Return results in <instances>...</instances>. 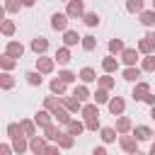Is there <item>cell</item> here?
<instances>
[{"instance_id": "6da1fadb", "label": "cell", "mask_w": 155, "mask_h": 155, "mask_svg": "<svg viewBox=\"0 0 155 155\" xmlns=\"http://www.w3.org/2000/svg\"><path fill=\"white\" fill-rule=\"evenodd\" d=\"M138 138L136 136H128V133H119V145L124 153H138Z\"/></svg>"}, {"instance_id": "7a4b0ae2", "label": "cell", "mask_w": 155, "mask_h": 155, "mask_svg": "<svg viewBox=\"0 0 155 155\" xmlns=\"http://www.w3.org/2000/svg\"><path fill=\"white\" fill-rule=\"evenodd\" d=\"M65 12H68L70 19H82V15H85V2H82V0H68V2H65Z\"/></svg>"}, {"instance_id": "3957f363", "label": "cell", "mask_w": 155, "mask_h": 155, "mask_svg": "<svg viewBox=\"0 0 155 155\" xmlns=\"http://www.w3.org/2000/svg\"><path fill=\"white\" fill-rule=\"evenodd\" d=\"M36 70L44 73V75H51V73L56 70V58H48L46 53H41V56L36 58Z\"/></svg>"}, {"instance_id": "277c9868", "label": "cell", "mask_w": 155, "mask_h": 155, "mask_svg": "<svg viewBox=\"0 0 155 155\" xmlns=\"http://www.w3.org/2000/svg\"><path fill=\"white\" fill-rule=\"evenodd\" d=\"M143 56H148V53H155V31H148L140 41H138V46H136Z\"/></svg>"}, {"instance_id": "5b68a950", "label": "cell", "mask_w": 155, "mask_h": 155, "mask_svg": "<svg viewBox=\"0 0 155 155\" xmlns=\"http://www.w3.org/2000/svg\"><path fill=\"white\" fill-rule=\"evenodd\" d=\"M61 102H63V107H65L70 114H78V111H82V104H85V102H80L75 94H63V97H61Z\"/></svg>"}, {"instance_id": "8992f818", "label": "cell", "mask_w": 155, "mask_h": 155, "mask_svg": "<svg viewBox=\"0 0 155 155\" xmlns=\"http://www.w3.org/2000/svg\"><path fill=\"white\" fill-rule=\"evenodd\" d=\"M68 12H56V15H51V29H56V31H65L68 29Z\"/></svg>"}, {"instance_id": "52a82bcc", "label": "cell", "mask_w": 155, "mask_h": 155, "mask_svg": "<svg viewBox=\"0 0 155 155\" xmlns=\"http://www.w3.org/2000/svg\"><path fill=\"white\" fill-rule=\"evenodd\" d=\"M53 119H56V116H53V111H48L46 107H44V109H39V111L34 114V121H36V126H39V128H46L48 124H53Z\"/></svg>"}, {"instance_id": "ba28073f", "label": "cell", "mask_w": 155, "mask_h": 155, "mask_svg": "<svg viewBox=\"0 0 155 155\" xmlns=\"http://www.w3.org/2000/svg\"><path fill=\"white\" fill-rule=\"evenodd\" d=\"M107 107H109L111 116H121V114L126 111V99H124V97H111V99L107 102Z\"/></svg>"}, {"instance_id": "9c48e42d", "label": "cell", "mask_w": 155, "mask_h": 155, "mask_svg": "<svg viewBox=\"0 0 155 155\" xmlns=\"http://www.w3.org/2000/svg\"><path fill=\"white\" fill-rule=\"evenodd\" d=\"M46 145H48V143H46L44 136H41V138H39V136H31V138H29V153H34V155H44V153H46Z\"/></svg>"}, {"instance_id": "30bf717a", "label": "cell", "mask_w": 155, "mask_h": 155, "mask_svg": "<svg viewBox=\"0 0 155 155\" xmlns=\"http://www.w3.org/2000/svg\"><path fill=\"white\" fill-rule=\"evenodd\" d=\"M140 75H143V68H138V65H126V68L121 70V78L128 80V82H138Z\"/></svg>"}, {"instance_id": "8fae6325", "label": "cell", "mask_w": 155, "mask_h": 155, "mask_svg": "<svg viewBox=\"0 0 155 155\" xmlns=\"http://www.w3.org/2000/svg\"><path fill=\"white\" fill-rule=\"evenodd\" d=\"M148 92H150V85H148L145 80H138L136 87H133V92H131V97H133V102H143Z\"/></svg>"}, {"instance_id": "7c38bea8", "label": "cell", "mask_w": 155, "mask_h": 155, "mask_svg": "<svg viewBox=\"0 0 155 155\" xmlns=\"http://www.w3.org/2000/svg\"><path fill=\"white\" fill-rule=\"evenodd\" d=\"M53 58H56V63H58V65H68V63L73 61V53H70V46H65V44H63V46H61V48L56 51V56H53Z\"/></svg>"}, {"instance_id": "4fadbf2b", "label": "cell", "mask_w": 155, "mask_h": 155, "mask_svg": "<svg viewBox=\"0 0 155 155\" xmlns=\"http://www.w3.org/2000/svg\"><path fill=\"white\" fill-rule=\"evenodd\" d=\"M31 51L36 53V56H41V53H46L48 51V39L46 36H36V39H31Z\"/></svg>"}, {"instance_id": "5bb4252c", "label": "cell", "mask_w": 155, "mask_h": 155, "mask_svg": "<svg viewBox=\"0 0 155 155\" xmlns=\"http://www.w3.org/2000/svg\"><path fill=\"white\" fill-rule=\"evenodd\" d=\"M5 53L15 56V58H22L24 56V44L22 41H7L5 44Z\"/></svg>"}, {"instance_id": "9a60e30c", "label": "cell", "mask_w": 155, "mask_h": 155, "mask_svg": "<svg viewBox=\"0 0 155 155\" xmlns=\"http://www.w3.org/2000/svg\"><path fill=\"white\" fill-rule=\"evenodd\" d=\"M138 56H140L138 48H124V51H121V61H124V65H136V63H138Z\"/></svg>"}, {"instance_id": "2e32d148", "label": "cell", "mask_w": 155, "mask_h": 155, "mask_svg": "<svg viewBox=\"0 0 155 155\" xmlns=\"http://www.w3.org/2000/svg\"><path fill=\"white\" fill-rule=\"evenodd\" d=\"M65 131H68V133H73V136H82V131H87V126H85V119H82V121H78V119H70V121L65 124Z\"/></svg>"}, {"instance_id": "e0dca14e", "label": "cell", "mask_w": 155, "mask_h": 155, "mask_svg": "<svg viewBox=\"0 0 155 155\" xmlns=\"http://www.w3.org/2000/svg\"><path fill=\"white\" fill-rule=\"evenodd\" d=\"M131 133H133L138 140H150V138L155 136V133H153V128H150V126H145V124H140V126H133V131H131Z\"/></svg>"}, {"instance_id": "ac0fdd59", "label": "cell", "mask_w": 155, "mask_h": 155, "mask_svg": "<svg viewBox=\"0 0 155 155\" xmlns=\"http://www.w3.org/2000/svg\"><path fill=\"white\" fill-rule=\"evenodd\" d=\"M73 94H75L80 102H90V99H92V92H90L87 82H82V85H75V87H73Z\"/></svg>"}, {"instance_id": "d6986e66", "label": "cell", "mask_w": 155, "mask_h": 155, "mask_svg": "<svg viewBox=\"0 0 155 155\" xmlns=\"http://www.w3.org/2000/svg\"><path fill=\"white\" fill-rule=\"evenodd\" d=\"M102 70L104 73H116L119 70V58H114V53H109L107 58H102Z\"/></svg>"}, {"instance_id": "ffe728a7", "label": "cell", "mask_w": 155, "mask_h": 155, "mask_svg": "<svg viewBox=\"0 0 155 155\" xmlns=\"http://www.w3.org/2000/svg\"><path fill=\"white\" fill-rule=\"evenodd\" d=\"M48 87H51V92H53V94H61V97L68 92V82H65V80H61V78H53V80L48 82Z\"/></svg>"}, {"instance_id": "44dd1931", "label": "cell", "mask_w": 155, "mask_h": 155, "mask_svg": "<svg viewBox=\"0 0 155 155\" xmlns=\"http://www.w3.org/2000/svg\"><path fill=\"white\" fill-rule=\"evenodd\" d=\"M80 114H82V119H90V116H99V104H97L94 99H92V102H85Z\"/></svg>"}, {"instance_id": "7402d4cb", "label": "cell", "mask_w": 155, "mask_h": 155, "mask_svg": "<svg viewBox=\"0 0 155 155\" xmlns=\"http://www.w3.org/2000/svg\"><path fill=\"white\" fill-rule=\"evenodd\" d=\"M114 128H116L119 133H131V131H133V121H131L128 116L121 114V116L116 119V126H114Z\"/></svg>"}, {"instance_id": "603a6c76", "label": "cell", "mask_w": 155, "mask_h": 155, "mask_svg": "<svg viewBox=\"0 0 155 155\" xmlns=\"http://www.w3.org/2000/svg\"><path fill=\"white\" fill-rule=\"evenodd\" d=\"M12 148H15L17 155L27 153V150H29V138H27V136H17V138H12Z\"/></svg>"}, {"instance_id": "cb8c5ba5", "label": "cell", "mask_w": 155, "mask_h": 155, "mask_svg": "<svg viewBox=\"0 0 155 155\" xmlns=\"http://www.w3.org/2000/svg\"><path fill=\"white\" fill-rule=\"evenodd\" d=\"M80 41H82V36H80L78 31H73V29H65V31H63V44H65V46H78Z\"/></svg>"}, {"instance_id": "d4e9b609", "label": "cell", "mask_w": 155, "mask_h": 155, "mask_svg": "<svg viewBox=\"0 0 155 155\" xmlns=\"http://www.w3.org/2000/svg\"><path fill=\"white\" fill-rule=\"evenodd\" d=\"M56 143L61 145V150H70V148L75 145V136L65 131V133H61V136H58V140H56Z\"/></svg>"}, {"instance_id": "484cf974", "label": "cell", "mask_w": 155, "mask_h": 155, "mask_svg": "<svg viewBox=\"0 0 155 155\" xmlns=\"http://www.w3.org/2000/svg\"><path fill=\"white\" fill-rule=\"evenodd\" d=\"M138 22L143 24V27H155V10H143L140 15H138Z\"/></svg>"}, {"instance_id": "4316f807", "label": "cell", "mask_w": 155, "mask_h": 155, "mask_svg": "<svg viewBox=\"0 0 155 155\" xmlns=\"http://www.w3.org/2000/svg\"><path fill=\"white\" fill-rule=\"evenodd\" d=\"M44 73H39V70H29V73H24V80H27V85H31V87H39L41 82H44V78H41Z\"/></svg>"}, {"instance_id": "83f0119b", "label": "cell", "mask_w": 155, "mask_h": 155, "mask_svg": "<svg viewBox=\"0 0 155 155\" xmlns=\"http://www.w3.org/2000/svg\"><path fill=\"white\" fill-rule=\"evenodd\" d=\"M61 104H63V102H61V94H53V92H51L48 97H44V107H46L48 111H56Z\"/></svg>"}, {"instance_id": "f1b7e54d", "label": "cell", "mask_w": 155, "mask_h": 155, "mask_svg": "<svg viewBox=\"0 0 155 155\" xmlns=\"http://www.w3.org/2000/svg\"><path fill=\"white\" fill-rule=\"evenodd\" d=\"M19 124H22V131H24V136H27V138L36 136V128H39V126H36V121H34V119H22Z\"/></svg>"}, {"instance_id": "f546056e", "label": "cell", "mask_w": 155, "mask_h": 155, "mask_svg": "<svg viewBox=\"0 0 155 155\" xmlns=\"http://www.w3.org/2000/svg\"><path fill=\"white\" fill-rule=\"evenodd\" d=\"M116 133H119V131H116L114 126H102V128H99V136H102L104 143H114V140H116Z\"/></svg>"}, {"instance_id": "4dcf8cb0", "label": "cell", "mask_w": 155, "mask_h": 155, "mask_svg": "<svg viewBox=\"0 0 155 155\" xmlns=\"http://www.w3.org/2000/svg\"><path fill=\"white\" fill-rule=\"evenodd\" d=\"M97 87H104V90H114V87H116V80L111 78V73H104L102 78H97Z\"/></svg>"}, {"instance_id": "1f68e13d", "label": "cell", "mask_w": 155, "mask_h": 155, "mask_svg": "<svg viewBox=\"0 0 155 155\" xmlns=\"http://www.w3.org/2000/svg\"><path fill=\"white\" fill-rule=\"evenodd\" d=\"M53 116H56V121H58L61 126H65V124H68V121L73 119V116H70V111H68V109H65L63 104H61V107H58V109L53 111Z\"/></svg>"}, {"instance_id": "d6a6232c", "label": "cell", "mask_w": 155, "mask_h": 155, "mask_svg": "<svg viewBox=\"0 0 155 155\" xmlns=\"http://www.w3.org/2000/svg\"><path fill=\"white\" fill-rule=\"evenodd\" d=\"M0 31H2V36H15V31H17V24L12 22V19H2V24H0Z\"/></svg>"}, {"instance_id": "836d02e7", "label": "cell", "mask_w": 155, "mask_h": 155, "mask_svg": "<svg viewBox=\"0 0 155 155\" xmlns=\"http://www.w3.org/2000/svg\"><path fill=\"white\" fill-rule=\"evenodd\" d=\"M44 131V138L46 140H58V136H61V128L56 126V124H48L46 128H41Z\"/></svg>"}, {"instance_id": "e575fe53", "label": "cell", "mask_w": 155, "mask_h": 155, "mask_svg": "<svg viewBox=\"0 0 155 155\" xmlns=\"http://www.w3.org/2000/svg\"><path fill=\"white\" fill-rule=\"evenodd\" d=\"M15 65H17V58L15 56H10V53H2L0 56V68L2 70H12Z\"/></svg>"}, {"instance_id": "d590c367", "label": "cell", "mask_w": 155, "mask_h": 155, "mask_svg": "<svg viewBox=\"0 0 155 155\" xmlns=\"http://www.w3.org/2000/svg\"><path fill=\"white\" fill-rule=\"evenodd\" d=\"M78 75H80L82 82H94V80H97V73H94V68H90V65H85Z\"/></svg>"}, {"instance_id": "8d00e7d4", "label": "cell", "mask_w": 155, "mask_h": 155, "mask_svg": "<svg viewBox=\"0 0 155 155\" xmlns=\"http://www.w3.org/2000/svg\"><path fill=\"white\" fill-rule=\"evenodd\" d=\"M140 68H143V73H155V53H148L140 61Z\"/></svg>"}, {"instance_id": "74e56055", "label": "cell", "mask_w": 155, "mask_h": 155, "mask_svg": "<svg viewBox=\"0 0 155 155\" xmlns=\"http://www.w3.org/2000/svg\"><path fill=\"white\" fill-rule=\"evenodd\" d=\"M0 87H2V90H12V87H15V78L10 75V70H2V75H0Z\"/></svg>"}, {"instance_id": "f35d334b", "label": "cell", "mask_w": 155, "mask_h": 155, "mask_svg": "<svg viewBox=\"0 0 155 155\" xmlns=\"http://www.w3.org/2000/svg\"><path fill=\"white\" fill-rule=\"evenodd\" d=\"M92 99H94L97 104H107L111 97H109V90H104V87H97V92L92 94Z\"/></svg>"}, {"instance_id": "ab89813d", "label": "cell", "mask_w": 155, "mask_h": 155, "mask_svg": "<svg viewBox=\"0 0 155 155\" xmlns=\"http://www.w3.org/2000/svg\"><path fill=\"white\" fill-rule=\"evenodd\" d=\"M17 136H24V131H22V124H17V121L7 124V138L12 140V138H17Z\"/></svg>"}, {"instance_id": "60d3db41", "label": "cell", "mask_w": 155, "mask_h": 155, "mask_svg": "<svg viewBox=\"0 0 155 155\" xmlns=\"http://www.w3.org/2000/svg\"><path fill=\"white\" fill-rule=\"evenodd\" d=\"M126 10L131 15H140L145 7H143V0H126Z\"/></svg>"}, {"instance_id": "b9f144b4", "label": "cell", "mask_w": 155, "mask_h": 155, "mask_svg": "<svg viewBox=\"0 0 155 155\" xmlns=\"http://www.w3.org/2000/svg\"><path fill=\"white\" fill-rule=\"evenodd\" d=\"M22 7H24L22 0H5V12H7V15H17Z\"/></svg>"}, {"instance_id": "7bdbcfd3", "label": "cell", "mask_w": 155, "mask_h": 155, "mask_svg": "<svg viewBox=\"0 0 155 155\" xmlns=\"http://www.w3.org/2000/svg\"><path fill=\"white\" fill-rule=\"evenodd\" d=\"M82 22H85L87 27H99V22H102V19H99V15H97V12H85V15H82Z\"/></svg>"}, {"instance_id": "ee69618b", "label": "cell", "mask_w": 155, "mask_h": 155, "mask_svg": "<svg viewBox=\"0 0 155 155\" xmlns=\"http://www.w3.org/2000/svg\"><path fill=\"white\" fill-rule=\"evenodd\" d=\"M126 46H124V41L121 39H109V53H114V56H121V51H124Z\"/></svg>"}, {"instance_id": "f6af8a7d", "label": "cell", "mask_w": 155, "mask_h": 155, "mask_svg": "<svg viewBox=\"0 0 155 155\" xmlns=\"http://www.w3.org/2000/svg\"><path fill=\"white\" fill-rule=\"evenodd\" d=\"M80 44H82V48H85V51H94V48H97V39H94L92 34L82 36V41H80Z\"/></svg>"}, {"instance_id": "bcb514c9", "label": "cell", "mask_w": 155, "mask_h": 155, "mask_svg": "<svg viewBox=\"0 0 155 155\" xmlns=\"http://www.w3.org/2000/svg\"><path fill=\"white\" fill-rule=\"evenodd\" d=\"M58 78H61V80H65V82L70 85V82H75V80H78L80 75H75L73 70H68V68H63V70H58Z\"/></svg>"}, {"instance_id": "7dc6e473", "label": "cell", "mask_w": 155, "mask_h": 155, "mask_svg": "<svg viewBox=\"0 0 155 155\" xmlns=\"http://www.w3.org/2000/svg\"><path fill=\"white\" fill-rule=\"evenodd\" d=\"M85 126H87V131H99V128H102L99 116H90V119H85Z\"/></svg>"}, {"instance_id": "c3c4849f", "label": "cell", "mask_w": 155, "mask_h": 155, "mask_svg": "<svg viewBox=\"0 0 155 155\" xmlns=\"http://www.w3.org/2000/svg\"><path fill=\"white\" fill-rule=\"evenodd\" d=\"M58 153H61V145L56 143V145H46V153L44 155H58Z\"/></svg>"}, {"instance_id": "681fc988", "label": "cell", "mask_w": 155, "mask_h": 155, "mask_svg": "<svg viewBox=\"0 0 155 155\" xmlns=\"http://www.w3.org/2000/svg\"><path fill=\"white\" fill-rule=\"evenodd\" d=\"M10 153H15V148H12L10 143H2V145H0V155H10Z\"/></svg>"}, {"instance_id": "f907efd6", "label": "cell", "mask_w": 155, "mask_h": 155, "mask_svg": "<svg viewBox=\"0 0 155 155\" xmlns=\"http://www.w3.org/2000/svg\"><path fill=\"white\" fill-rule=\"evenodd\" d=\"M143 102H145V104H150V107H153V104H155V94H153V92H148V94H145V99H143Z\"/></svg>"}, {"instance_id": "816d5d0a", "label": "cell", "mask_w": 155, "mask_h": 155, "mask_svg": "<svg viewBox=\"0 0 155 155\" xmlns=\"http://www.w3.org/2000/svg\"><path fill=\"white\" fill-rule=\"evenodd\" d=\"M92 155H107V148H104V145H99V148H94V150H92Z\"/></svg>"}, {"instance_id": "f5cc1de1", "label": "cell", "mask_w": 155, "mask_h": 155, "mask_svg": "<svg viewBox=\"0 0 155 155\" xmlns=\"http://www.w3.org/2000/svg\"><path fill=\"white\" fill-rule=\"evenodd\" d=\"M34 2H36V0H22V5H24V7H34Z\"/></svg>"}, {"instance_id": "db71d44e", "label": "cell", "mask_w": 155, "mask_h": 155, "mask_svg": "<svg viewBox=\"0 0 155 155\" xmlns=\"http://www.w3.org/2000/svg\"><path fill=\"white\" fill-rule=\"evenodd\" d=\"M150 119H153V121H155V104H153V107H150Z\"/></svg>"}, {"instance_id": "11a10c76", "label": "cell", "mask_w": 155, "mask_h": 155, "mask_svg": "<svg viewBox=\"0 0 155 155\" xmlns=\"http://www.w3.org/2000/svg\"><path fill=\"white\" fill-rule=\"evenodd\" d=\"M150 155H155V143H153V145H150Z\"/></svg>"}, {"instance_id": "9f6ffc18", "label": "cell", "mask_w": 155, "mask_h": 155, "mask_svg": "<svg viewBox=\"0 0 155 155\" xmlns=\"http://www.w3.org/2000/svg\"><path fill=\"white\" fill-rule=\"evenodd\" d=\"M153 10H155V0H153Z\"/></svg>"}, {"instance_id": "6f0895ef", "label": "cell", "mask_w": 155, "mask_h": 155, "mask_svg": "<svg viewBox=\"0 0 155 155\" xmlns=\"http://www.w3.org/2000/svg\"><path fill=\"white\" fill-rule=\"evenodd\" d=\"M61 2H68V0H61Z\"/></svg>"}]
</instances>
